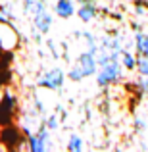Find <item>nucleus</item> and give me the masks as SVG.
Listing matches in <instances>:
<instances>
[{
    "mask_svg": "<svg viewBox=\"0 0 148 152\" xmlns=\"http://www.w3.org/2000/svg\"><path fill=\"white\" fill-rule=\"evenodd\" d=\"M133 91H137L141 96H148V75H139L133 79Z\"/></svg>",
    "mask_w": 148,
    "mask_h": 152,
    "instance_id": "14",
    "label": "nucleus"
},
{
    "mask_svg": "<svg viewBox=\"0 0 148 152\" xmlns=\"http://www.w3.org/2000/svg\"><path fill=\"white\" fill-rule=\"evenodd\" d=\"M133 15L139 19V21H142V23H144V19H148V4H146V2H142V0L135 2Z\"/></svg>",
    "mask_w": 148,
    "mask_h": 152,
    "instance_id": "15",
    "label": "nucleus"
},
{
    "mask_svg": "<svg viewBox=\"0 0 148 152\" xmlns=\"http://www.w3.org/2000/svg\"><path fill=\"white\" fill-rule=\"evenodd\" d=\"M44 45H46V48H48V52L52 54V58H54V60H60V58H62V54H60V50H58V46H56L54 39H46Z\"/></svg>",
    "mask_w": 148,
    "mask_h": 152,
    "instance_id": "19",
    "label": "nucleus"
},
{
    "mask_svg": "<svg viewBox=\"0 0 148 152\" xmlns=\"http://www.w3.org/2000/svg\"><path fill=\"white\" fill-rule=\"evenodd\" d=\"M21 8H23V15L33 18V15H37L39 12H42V10L48 8V0H23Z\"/></svg>",
    "mask_w": 148,
    "mask_h": 152,
    "instance_id": "10",
    "label": "nucleus"
},
{
    "mask_svg": "<svg viewBox=\"0 0 148 152\" xmlns=\"http://www.w3.org/2000/svg\"><path fill=\"white\" fill-rule=\"evenodd\" d=\"M73 37L81 45H85V50H90L96 56V52H98V35L96 33H93L89 29H81V31H73Z\"/></svg>",
    "mask_w": 148,
    "mask_h": 152,
    "instance_id": "6",
    "label": "nucleus"
},
{
    "mask_svg": "<svg viewBox=\"0 0 148 152\" xmlns=\"http://www.w3.org/2000/svg\"><path fill=\"white\" fill-rule=\"evenodd\" d=\"M79 4H83V2H98V0H77Z\"/></svg>",
    "mask_w": 148,
    "mask_h": 152,
    "instance_id": "20",
    "label": "nucleus"
},
{
    "mask_svg": "<svg viewBox=\"0 0 148 152\" xmlns=\"http://www.w3.org/2000/svg\"><path fill=\"white\" fill-rule=\"evenodd\" d=\"M17 15L14 12V6L10 2H0V25H14Z\"/></svg>",
    "mask_w": 148,
    "mask_h": 152,
    "instance_id": "11",
    "label": "nucleus"
},
{
    "mask_svg": "<svg viewBox=\"0 0 148 152\" xmlns=\"http://www.w3.org/2000/svg\"><path fill=\"white\" fill-rule=\"evenodd\" d=\"M79 18V21L81 23H90L94 21V19L98 18V6L96 2H83L77 6V14H75Z\"/></svg>",
    "mask_w": 148,
    "mask_h": 152,
    "instance_id": "8",
    "label": "nucleus"
},
{
    "mask_svg": "<svg viewBox=\"0 0 148 152\" xmlns=\"http://www.w3.org/2000/svg\"><path fill=\"white\" fill-rule=\"evenodd\" d=\"M60 123H62V119H60L58 112H50V114H46V115H44V125L48 127L52 133H54V131H58Z\"/></svg>",
    "mask_w": 148,
    "mask_h": 152,
    "instance_id": "16",
    "label": "nucleus"
},
{
    "mask_svg": "<svg viewBox=\"0 0 148 152\" xmlns=\"http://www.w3.org/2000/svg\"><path fill=\"white\" fill-rule=\"evenodd\" d=\"M98 71V64H96V56L90 50H81L77 54V58L69 64V69L66 71L67 79L73 83H79L87 77H93Z\"/></svg>",
    "mask_w": 148,
    "mask_h": 152,
    "instance_id": "1",
    "label": "nucleus"
},
{
    "mask_svg": "<svg viewBox=\"0 0 148 152\" xmlns=\"http://www.w3.org/2000/svg\"><path fill=\"white\" fill-rule=\"evenodd\" d=\"M25 145L29 152H46L54 148V141H52V131L42 123L35 133L25 137Z\"/></svg>",
    "mask_w": 148,
    "mask_h": 152,
    "instance_id": "3",
    "label": "nucleus"
},
{
    "mask_svg": "<svg viewBox=\"0 0 148 152\" xmlns=\"http://www.w3.org/2000/svg\"><path fill=\"white\" fill-rule=\"evenodd\" d=\"M66 150H69V152H83L85 150V141H83L81 135L71 133L66 141Z\"/></svg>",
    "mask_w": 148,
    "mask_h": 152,
    "instance_id": "13",
    "label": "nucleus"
},
{
    "mask_svg": "<svg viewBox=\"0 0 148 152\" xmlns=\"http://www.w3.org/2000/svg\"><path fill=\"white\" fill-rule=\"evenodd\" d=\"M137 73L139 75H148V56H139V60H137Z\"/></svg>",
    "mask_w": 148,
    "mask_h": 152,
    "instance_id": "18",
    "label": "nucleus"
},
{
    "mask_svg": "<svg viewBox=\"0 0 148 152\" xmlns=\"http://www.w3.org/2000/svg\"><path fill=\"white\" fill-rule=\"evenodd\" d=\"M133 127H135V133H144V131L148 129V118L146 115H135L133 119Z\"/></svg>",
    "mask_w": 148,
    "mask_h": 152,
    "instance_id": "17",
    "label": "nucleus"
},
{
    "mask_svg": "<svg viewBox=\"0 0 148 152\" xmlns=\"http://www.w3.org/2000/svg\"><path fill=\"white\" fill-rule=\"evenodd\" d=\"M133 50L137 56H148V31L144 27L133 31Z\"/></svg>",
    "mask_w": 148,
    "mask_h": 152,
    "instance_id": "9",
    "label": "nucleus"
},
{
    "mask_svg": "<svg viewBox=\"0 0 148 152\" xmlns=\"http://www.w3.org/2000/svg\"><path fill=\"white\" fill-rule=\"evenodd\" d=\"M52 25H54V14H50L48 8H46V10H42V12H39L37 15H33V18H31V27H35L37 31H41L44 37L50 33Z\"/></svg>",
    "mask_w": 148,
    "mask_h": 152,
    "instance_id": "5",
    "label": "nucleus"
},
{
    "mask_svg": "<svg viewBox=\"0 0 148 152\" xmlns=\"http://www.w3.org/2000/svg\"><path fill=\"white\" fill-rule=\"evenodd\" d=\"M54 14L60 19H71L77 14V4H75V0H56L54 2Z\"/></svg>",
    "mask_w": 148,
    "mask_h": 152,
    "instance_id": "7",
    "label": "nucleus"
},
{
    "mask_svg": "<svg viewBox=\"0 0 148 152\" xmlns=\"http://www.w3.org/2000/svg\"><path fill=\"white\" fill-rule=\"evenodd\" d=\"M66 79H67L66 71H63L62 67L56 66V67H50V69L42 71V73L37 77L35 85H37L39 89H46V91H62Z\"/></svg>",
    "mask_w": 148,
    "mask_h": 152,
    "instance_id": "4",
    "label": "nucleus"
},
{
    "mask_svg": "<svg viewBox=\"0 0 148 152\" xmlns=\"http://www.w3.org/2000/svg\"><path fill=\"white\" fill-rule=\"evenodd\" d=\"M125 79V67H123L121 60H112V62L104 64L96 71V87L100 89H108Z\"/></svg>",
    "mask_w": 148,
    "mask_h": 152,
    "instance_id": "2",
    "label": "nucleus"
},
{
    "mask_svg": "<svg viewBox=\"0 0 148 152\" xmlns=\"http://www.w3.org/2000/svg\"><path fill=\"white\" fill-rule=\"evenodd\" d=\"M119 60H121V64H123V67H125V71H137V60H139V56H137V52L135 50H131V48H125L121 52V56H119Z\"/></svg>",
    "mask_w": 148,
    "mask_h": 152,
    "instance_id": "12",
    "label": "nucleus"
}]
</instances>
